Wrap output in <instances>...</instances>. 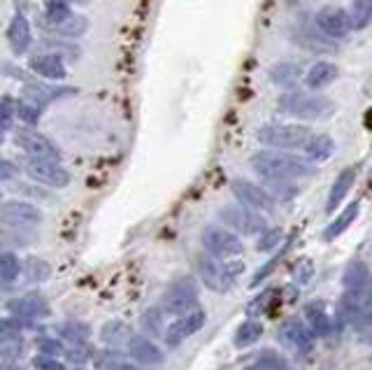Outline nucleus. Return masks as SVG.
<instances>
[{
  "instance_id": "f257e3e1",
  "label": "nucleus",
  "mask_w": 372,
  "mask_h": 370,
  "mask_svg": "<svg viewBox=\"0 0 372 370\" xmlns=\"http://www.w3.org/2000/svg\"><path fill=\"white\" fill-rule=\"evenodd\" d=\"M252 168L266 179H296L312 175L310 161L291 154H280V151H259V154H254Z\"/></svg>"
},
{
  "instance_id": "f03ea898",
  "label": "nucleus",
  "mask_w": 372,
  "mask_h": 370,
  "mask_svg": "<svg viewBox=\"0 0 372 370\" xmlns=\"http://www.w3.org/2000/svg\"><path fill=\"white\" fill-rule=\"evenodd\" d=\"M277 107L284 114L298 119H324L333 112V103L326 96L319 93H308V91H289L282 93L277 100Z\"/></svg>"
},
{
  "instance_id": "7ed1b4c3",
  "label": "nucleus",
  "mask_w": 372,
  "mask_h": 370,
  "mask_svg": "<svg viewBox=\"0 0 372 370\" xmlns=\"http://www.w3.org/2000/svg\"><path fill=\"white\" fill-rule=\"evenodd\" d=\"M259 142L268 144L273 149H296L305 147L312 140V130L301 123H268L259 128Z\"/></svg>"
},
{
  "instance_id": "20e7f679",
  "label": "nucleus",
  "mask_w": 372,
  "mask_h": 370,
  "mask_svg": "<svg viewBox=\"0 0 372 370\" xmlns=\"http://www.w3.org/2000/svg\"><path fill=\"white\" fill-rule=\"evenodd\" d=\"M242 270H244V263H223V261H216L209 256H202L198 261V273L202 282L219 294L228 292L237 278V273Z\"/></svg>"
},
{
  "instance_id": "39448f33",
  "label": "nucleus",
  "mask_w": 372,
  "mask_h": 370,
  "mask_svg": "<svg viewBox=\"0 0 372 370\" xmlns=\"http://www.w3.org/2000/svg\"><path fill=\"white\" fill-rule=\"evenodd\" d=\"M193 310H198V289L191 280H181L172 285L160 301L163 315H188Z\"/></svg>"
},
{
  "instance_id": "423d86ee",
  "label": "nucleus",
  "mask_w": 372,
  "mask_h": 370,
  "mask_svg": "<svg viewBox=\"0 0 372 370\" xmlns=\"http://www.w3.org/2000/svg\"><path fill=\"white\" fill-rule=\"evenodd\" d=\"M223 224H228L230 228H235L242 235H259L266 233V219L259 212H254L252 207H240V205H226L219 212Z\"/></svg>"
},
{
  "instance_id": "0eeeda50",
  "label": "nucleus",
  "mask_w": 372,
  "mask_h": 370,
  "mask_svg": "<svg viewBox=\"0 0 372 370\" xmlns=\"http://www.w3.org/2000/svg\"><path fill=\"white\" fill-rule=\"evenodd\" d=\"M17 144L26 151L31 158H40V161H61V151H58L56 144L45 137L38 130L31 128H21L17 130Z\"/></svg>"
},
{
  "instance_id": "6e6552de",
  "label": "nucleus",
  "mask_w": 372,
  "mask_h": 370,
  "mask_svg": "<svg viewBox=\"0 0 372 370\" xmlns=\"http://www.w3.org/2000/svg\"><path fill=\"white\" fill-rule=\"evenodd\" d=\"M230 191L244 207L259 210V212H273L275 210L273 196H270L266 189H261L259 184L249 182V179H233Z\"/></svg>"
},
{
  "instance_id": "1a4fd4ad",
  "label": "nucleus",
  "mask_w": 372,
  "mask_h": 370,
  "mask_svg": "<svg viewBox=\"0 0 372 370\" xmlns=\"http://www.w3.org/2000/svg\"><path fill=\"white\" fill-rule=\"evenodd\" d=\"M24 168H26V175L31 177V179H35V182H40V184L63 189V186H68V182H70L68 170H65L63 165L56 163V161H40V158H28Z\"/></svg>"
},
{
  "instance_id": "9d476101",
  "label": "nucleus",
  "mask_w": 372,
  "mask_h": 370,
  "mask_svg": "<svg viewBox=\"0 0 372 370\" xmlns=\"http://www.w3.org/2000/svg\"><path fill=\"white\" fill-rule=\"evenodd\" d=\"M315 24L319 31L331 40H342L349 31H352L349 12H345L342 7H335V5H328V7H324V10H319Z\"/></svg>"
},
{
  "instance_id": "9b49d317",
  "label": "nucleus",
  "mask_w": 372,
  "mask_h": 370,
  "mask_svg": "<svg viewBox=\"0 0 372 370\" xmlns=\"http://www.w3.org/2000/svg\"><path fill=\"white\" fill-rule=\"evenodd\" d=\"M0 217H3L7 226L14 228H31L42 221L40 210L24 200H5L3 207H0Z\"/></svg>"
},
{
  "instance_id": "f8f14e48",
  "label": "nucleus",
  "mask_w": 372,
  "mask_h": 370,
  "mask_svg": "<svg viewBox=\"0 0 372 370\" xmlns=\"http://www.w3.org/2000/svg\"><path fill=\"white\" fill-rule=\"evenodd\" d=\"M202 245H205L214 256H221V259L242 254V240H240L235 233H230V231L216 228V226L205 228V233H202Z\"/></svg>"
},
{
  "instance_id": "ddd939ff",
  "label": "nucleus",
  "mask_w": 372,
  "mask_h": 370,
  "mask_svg": "<svg viewBox=\"0 0 372 370\" xmlns=\"http://www.w3.org/2000/svg\"><path fill=\"white\" fill-rule=\"evenodd\" d=\"M205 312L202 310H193V312H188V315H181L177 322L167 326V331H165V343L170 345V347H177L179 343H184L186 338H191L195 336L202 326H205Z\"/></svg>"
},
{
  "instance_id": "4468645a",
  "label": "nucleus",
  "mask_w": 372,
  "mask_h": 370,
  "mask_svg": "<svg viewBox=\"0 0 372 370\" xmlns=\"http://www.w3.org/2000/svg\"><path fill=\"white\" fill-rule=\"evenodd\" d=\"M280 340L287 347H291V350L308 354L312 352V347H315V331L308 329V326L303 322H298V319H287L280 329Z\"/></svg>"
},
{
  "instance_id": "2eb2a0df",
  "label": "nucleus",
  "mask_w": 372,
  "mask_h": 370,
  "mask_svg": "<svg viewBox=\"0 0 372 370\" xmlns=\"http://www.w3.org/2000/svg\"><path fill=\"white\" fill-rule=\"evenodd\" d=\"M7 42H10L14 54H26L28 47L33 42V33H31V24L24 14H14L10 21V28H7Z\"/></svg>"
},
{
  "instance_id": "dca6fc26",
  "label": "nucleus",
  "mask_w": 372,
  "mask_h": 370,
  "mask_svg": "<svg viewBox=\"0 0 372 370\" xmlns=\"http://www.w3.org/2000/svg\"><path fill=\"white\" fill-rule=\"evenodd\" d=\"M10 315L19 319H42L49 315V306L40 296H21V299H12L7 303Z\"/></svg>"
},
{
  "instance_id": "f3484780",
  "label": "nucleus",
  "mask_w": 372,
  "mask_h": 370,
  "mask_svg": "<svg viewBox=\"0 0 372 370\" xmlns=\"http://www.w3.org/2000/svg\"><path fill=\"white\" fill-rule=\"evenodd\" d=\"M126 352L135 361H140V364H147V366H156V364H160V361H163V352H160L149 338H142V336L128 338Z\"/></svg>"
},
{
  "instance_id": "a211bd4d",
  "label": "nucleus",
  "mask_w": 372,
  "mask_h": 370,
  "mask_svg": "<svg viewBox=\"0 0 372 370\" xmlns=\"http://www.w3.org/2000/svg\"><path fill=\"white\" fill-rule=\"evenodd\" d=\"M31 70L38 72V75L47 77V79H54V82H61L65 79V65L61 61V56L58 54H40V56H33L31 59Z\"/></svg>"
},
{
  "instance_id": "6ab92c4d",
  "label": "nucleus",
  "mask_w": 372,
  "mask_h": 370,
  "mask_svg": "<svg viewBox=\"0 0 372 370\" xmlns=\"http://www.w3.org/2000/svg\"><path fill=\"white\" fill-rule=\"evenodd\" d=\"M340 70L338 65L331 63V61H319L310 68L308 77H305V82H308L310 89H326V86H331L335 79H338Z\"/></svg>"
},
{
  "instance_id": "aec40b11",
  "label": "nucleus",
  "mask_w": 372,
  "mask_h": 370,
  "mask_svg": "<svg viewBox=\"0 0 372 370\" xmlns=\"http://www.w3.org/2000/svg\"><path fill=\"white\" fill-rule=\"evenodd\" d=\"M354 179H356V168H345L338 177H335L331 193H328V200H326V212H333V210L345 200L349 189L354 186Z\"/></svg>"
},
{
  "instance_id": "412c9836",
  "label": "nucleus",
  "mask_w": 372,
  "mask_h": 370,
  "mask_svg": "<svg viewBox=\"0 0 372 370\" xmlns=\"http://www.w3.org/2000/svg\"><path fill=\"white\" fill-rule=\"evenodd\" d=\"M359 212H361V203H359V200H354L352 205H347L338 217H335V221H331V224L326 226V231H324V238H326V240H335L338 235L345 233V231L349 228V224H352L356 217H359Z\"/></svg>"
},
{
  "instance_id": "4be33fe9",
  "label": "nucleus",
  "mask_w": 372,
  "mask_h": 370,
  "mask_svg": "<svg viewBox=\"0 0 372 370\" xmlns=\"http://www.w3.org/2000/svg\"><path fill=\"white\" fill-rule=\"evenodd\" d=\"M301 77H303V68L298 63L284 61L270 68V79H273V84H280V86H294Z\"/></svg>"
},
{
  "instance_id": "5701e85b",
  "label": "nucleus",
  "mask_w": 372,
  "mask_h": 370,
  "mask_svg": "<svg viewBox=\"0 0 372 370\" xmlns=\"http://www.w3.org/2000/svg\"><path fill=\"white\" fill-rule=\"evenodd\" d=\"M349 19L354 31H363L372 21V0H352L349 5Z\"/></svg>"
},
{
  "instance_id": "b1692460",
  "label": "nucleus",
  "mask_w": 372,
  "mask_h": 370,
  "mask_svg": "<svg viewBox=\"0 0 372 370\" xmlns=\"http://www.w3.org/2000/svg\"><path fill=\"white\" fill-rule=\"evenodd\" d=\"M305 147H308V158H310L312 163L326 161V158L333 154V140H331V135H312V140L305 144Z\"/></svg>"
},
{
  "instance_id": "393cba45",
  "label": "nucleus",
  "mask_w": 372,
  "mask_h": 370,
  "mask_svg": "<svg viewBox=\"0 0 372 370\" xmlns=\"http://www.w3.org/2000/svg\"><path fill=\"white\" fill-rule=\"evenodd\" d=\"M261 336H263V324L249 319V322L240 324V329L235 331V336H233V343H235V347H249L256 343Z\"/></svg>"
},
{
  "instance_id": "a878e982",
  "label": "nucleus",
  "mask_w": 372,
  "mask_h": 370,
  "mask_svg": "<svg viewBox=\"0 0 372 370\" xmlns=\"http://www.w3.org/2000/svg\"><path fill=\"white\" fill-rule=\"evenodd\" d=\"M305 315H308L310 319V326H312V331L319 333V336H326V333H331L333 329V322L328 319V312L324 310V306H317V303H310L308 308H305Z\"/></svg>"
},
{
  "instance_id": "bb28decb",
  "label": "nucleus",
  "mask_w": 372,
  "mask_h": 370,
  "mask_svg": "<svg viewBox=\"0 0 372 370\" xmlns=\"http://www.w3.org/2000/svg\"><path fill=\"white\" fill-rule=\"evenodd\" d=\"M86 28H89V21H86V17H82V14H70L65 21H61L58 26H54V31L65 35V38H79L82 33H86Z\"/></svg>"
},
{
  "instance_id": "cd10ccee",
  "label": "nucleus",
  "mask_w": 372,
  "mask_h": 370,
  "mask_svg": "<svg viewBox=\"0 0 372 370\" xmlns=\"http://www.w3.org/2000/svg\"><path fill=\"white\" fill-rule=\"evenodd\" d=\"M345 285H347V289L370 287V273H368V268L363 266V263H352V266H349L347 275H345Z\"/></svg>"
},
{
  "instance_id": "c85d7f7f",
  "label": "nucleus",
  "mask_w": 372,
  "mask_h": 370,
  "mask_svg": "<svg viewBox=\"0 0 372 370\" xmlns=\"http://www.w3.org/2000/svg\"><path fill=\"white\" fill-rule=\"evenodd\" d=\"M70 5H68V0H47V12H45V17L47 21L52 26H58L61 21H65L70 17Z\"/></svg>"
},
{
  "instance_id": "c756f323",
  "label": "nucleus",
  "mask_w": 372,
  "mask_h": 370,
  "mask_svg": "<svg viewBox=\"0 0 372 370\" xmlns=\"http://www.w3.org/2000/svg\"><path fill=\"white\" fill-rule=\"evenodd\" d=\"M19 270H21L19 259L14 256L12 252H5L3 256H0V280L7 285V282H12L14 278H19Z\"/></svg>"
},
{
  "instance_id": "7c9ffc66",
  "label": "nucleus",
  "mask_w": 372,
  "mask_h": 370,
  "mask_svg": "<svg viewBox=\"0 0 372 370\" xmlns=\"http://www.w3.org/2000/svg\"><path fill=\"white\" fill-rule=\"evenodd\" d=\"M40 112L42 107L31 103V100H21V103H17V117L26 123V126H33V123L40 121Z\"/></svg>"
},
{
  "instance_id": "2f4dec72",
  "label": "nucleus",
  "mask_w": 372,
  "mask_h": 370,
  "mask_svg": "<svg viewBox=\"0 0 372 370\" xmlns=\"http://www.w3.org/2000/svg\"><path fill=\"white\" fill-rule=\"evenodd\" d=\"M100 336H103L105 343H119L123 336H128V329L121 322H112V324H105V329Z\"/></svg>"
},
{
  "instance_id": "473e14b6",
  "label": "nucleus",
  "mask_w": 372,
  "mask_h": 370,
  "mask_svg": "<svg viewBox=\"0 0 372 370\" xmlns=\"http://www.w3.org/2000/svg\"><path fill=\"white\" fill-rule=\"evenodd\" d=\"M33 366L38 370H65V366L61 361H56V357H47V354H42V357H35Z\"/></svg>"
},
{
  "instance_id": "72a5a7b5",
  "label": "nucleus",
  "mask_w": 372,
  "mask_h": 370,
  "mask_svg": "<svg viewBox=\"0 0 372 370\" xmlns=\"http://www.w3.org/2000/svg\"><path fill=\"white\" fill-rule=\"evenodd\" d=\"M14 112H17V105L12 103L10 96H5V98H3V121H0V126H3L5 133L12 128V114H14Z\"/></svg>"
},
{
  "instance_id": "f704fd0d",
  "label": "nucleus",
  "mask_w": 372,
  "mask_h": 370,
  "mask_svg": "<svg viewBox=\"0 0 372 370\" xmlns=\"http://www.w3.org/2000/svg\"><path fill=\"white\" fill-rule=\"evenodd\" d=\"M38 347L47 354V357H56V354H63V352H65V347H63L61 343H56V340H49V338L40 340Z\"/></svg>"
},
{
  "instance_id": "c9c22d12",
  "label": "nucleus",
  "mask_w": 372,
  "mask_h": 370,
  "mask_svg": "<svg viewBox=\"0 0 372 370\" xmlns=\"http://www.w3.org/2000/svg\"><path fill=\"white\" fill-rule=\"evenodd\" d=\"M63 333H65V336H70L75 343H79V340H84L86 336H89V331H86L82 324H65Z\"/></svg>"
},
{
  "instance_id": "e433bc0d",
  "label": "nucleus",
  "mask_w": 372,
  "mask_h": 370,
  "mask_svg": "<svg viewBox=\"0 0 372 370\" xmlns=\"http://www.w3.org/2000/svg\"><path fill=\"white\" fill-rule=\"evenodd\" d=\"M280 238H282V231H280V228L268 231V233H266V235L259 240V249H263V252H266V249H270V247H273V245L280 242Z\"/></svg>"
},
{
  "instance_id": "4c0bfd02",
  "label": "nucleus",
  "mask_w": 372,
  "mask_h": 370,
  "mask_svg": "<svg viewBox=\"0 0 372 370\" xmlns=\"http://www.w3.org/2000/svg\"><path fill=\"white\" fill-rule=\"evenodd\" d=\"M100 370H140V368L130 366L121 359H109V361H103V364H100Z\"/></svg>"
},
{
  "instance_id": "58836bf2",
  "label": "nucleus",
  "mask_w": 372,
  "mask_h": 370,
  "mask_svg": "<svg viewBox=\"0 0 372 370\" xmlns=\"http://www.w3.org/2000/svg\"><path fill=\"white\" fill-rule=\"evenodd\" d=\"M19 172V168H14V165L10 163V161H3V165H0V179H12L14 175Z\"/></svg>"
},
{
  "instance_id": "ea45409f",
  "label": "nucleus",
  "mask_w": 372,
  "mask_h": 370,
  "mask_svg": "<svg viewBox=\"0 0 372 370\" xmlns=\"http://www.w3.org/2000/svg\"><path fill=\"white\" fill-rule=\"evenodd\" d=\"M65 354H68L70 361H77V364H82L86 359V352L82 350V345H75V350H65Z\"/></svg>"
},
{
  "instance_id": "a19ab883",
  "label": "nucleus",
  "mask_w": 372,
  "mask_h": 370,
  "mask_svg": "<svg viewBox=\"0 0 372 370\" xmlns=\"http://www.w3.org/2000/svg\"><path fill=\"white\" fill-rule=\"evenodd\" d=\"M77 3H86V0H77Z\"/></svg>"
},
{
  "instance_id": "79ce46f5",
  "label": "nucleus",
  "mask_w": 372,
  "mask_h": 370,
  "mask_svg": "<svg viewBox=\"0 0 372 370\" xmlns=\"http://www.w3.org/2000/svg\"><path fill=\"white\" fill-rule=\"evenodd\" d=\"M75 370H84V368H75Z\"/></svg>"
}]
</instances>
